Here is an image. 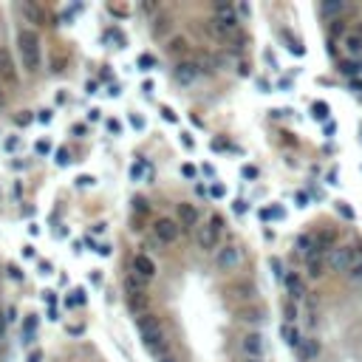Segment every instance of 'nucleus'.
I'll return each mask as SVG.
<instances>
[{
    "instance_id": "nucleus-38",
    "label": "nucleus",
    "mask_w": 362,
    "mask_h": 362,
    "mask_svg": "<svg viewBox=\"0 0 362 362\" xmlns=\"http://www.w3.org/2000/svg\"><path fill=\"white\" fill-rule=\"evenodd\" d=\"M337 210H340V213L345 215V218H354V210H348V206L342 204V201H337Z\"/></svg>"
},
{
    "instance_id": "nucleus-24",
    "label": "nucleus",
    "mask_w": 362,
    "mask_h": 362,
    "mask_svg": "<svg viewBox=\"0 0 362 362\" xmlns=\"http://www.w3.org/2000/svg\"><path fill=\"white\" fill-rule=\"evenodd\" d=\"M263 317H266L263 308H252V312H243L241 320H246V323H263Z\"/></svg>"
},
{
    "instance_id": "nucleus-52",
    "label": "nucleus",
    "mask_w": 362,
    "mask_h": 362,
    "mask_svg": "<svg viewBox=\"0 0 362 362\" xmlns=\"http://www.w3.org/2000/svg\"><path fill=\"white\" fill-rule=\"evenodd\" d=\"M40 272H43V275H51V263H40Z\"/></svg>"
},
{
    "instance_id": "nucleus-14",
    "label": "nucleus",
    "mask_w": 362,
    "mask_h": 362,
    "mask_svg": "<svg viewBox=\"0 0 362 362\" xmlns=\"http://www.w3.org/2000/svg\"><path fill=\"white\" fill-rule=\"evenodd\" d=\"M337 68H340V74L345 79H362V57H356V60H340V65H337Z\"/></svg>"
},
{
    "instance_id": "nucleus-6",
    "label": "nucleus",
    "mask_w": 362,
    "mask_h": 362,
    "mask_svg": "<svg viewBox=\"0 0 362 362\" xmlns=\"http://www.w3.org/2000/svg\"><path fill=\"white\" fill-rule=\"evenodd\" d=\"M213 29L218 34H232L238 29V17H235V9L229 3H218L215 6V20H213Z\"/></svg>"
},
{
    "instance_id": "nucleus-18",
    "label": "nucleus",
    "mask_w": 362,
    "mask_h": 362,
    "mask_svg": "<svg viewBox=\"0 0 362 362\" xmlns=\"http://www.w3.org/2000/svg\"><path fill=\"white\" fill-rule=\"evenodd\" d=\"M280 334H283L286 345H289V348H294V351H297V348H300V342H303V337H300L297 326H291V323H283V326H280Z\"/></svg>"
},
{
    "instance_id": "nucleus-35",
    "label": "nucleus",
    "mask_w": 362,
    "mask_h": 362,
    "mask_svg": "<svg viewBox=\"0 0 362 362\" xmlns=\"http://www.w3.org/2000/svg\"><path fill=\"white\" fill-rule=\"evenodd\" d=\"M130 125H133L136 130H144V119H142L139 114H133V116H130Z\"/></svg>"
},
{
    "instance_id": "nucleus-53",
    "label": "nucleus",
    "mask_w": 362,
    "mask_h": 362,
    "mask_svg": "<svg viewBox=\"0 0 362 362\" xmlns=\"http://www.w3.org/2000/svg\"><path fill=\"white\" fill-rule=\"evenodd\" d=\"M326 51H328V54H331V57H334V54H337V45H334V43H331V40H328V45H326Z\"/></svg>"
},
{
    "instance_id": "nucleus-33",
    "label": "nucleus",
    "mask_w": 362,
    "mask_h": 362,
    "mask_svg": "<svg viewBox=\"0 0 362 362\" xmlns=\"http://www.w3.org/2000/svg\"><path fill=\"white\" fill-rule=\"evenodd\" d=\"M34 150L40 153V156H48V153H51V144H48V142H37Z\"/></svg>"
},
{
    "instance_id": "nucleus-27",
    "label": "nucleus",
    "mask_w": 362,
    "mask_h": 362,
    "mask_svg": "<svg viewBox=\"0 0 362 362\" xmlns=\"http://www.w3.org/2000/svg\"><path fill=\"white\" fill-rule=\"evenodd\" d=\"M348 91L362 99V79H348Z\"/></svg>"
},
{
    "instance_id": "nucleus-39",
    "label": "nucleus",
    "mask_w": 362,
    "mask_h": 362,
    "mask_svg": "<svg viewBox=\"0 0 362 362\" xmlns=\"http://www.w3.org/2000/svg\"><path fill=\"white\" fill-rule=\"evenodd\" d=\"M181 173H184L187 178H192V176H195V167H192V164H184V167H181Z\"/></svg>"
},
{
    "instance_id": "nucleus-26",
    "label": "nucleus",
    "mask_w": 362,
    "mask_h": 362,
    "mask_svg": "<svg viewBox=\"0 0 362 362\" xmlns=\"http://www.w3.org/2000/svg\"><path fill=\"white\" fill-rule=\"evenodd\" d=\"M283 40H286V43H289V51H291V54H297V57H300V54H303V45H300L297 40H294V37L289 34V31H283Z\"/></svg>"
},
{
    "instance_id": "nucleus-19",
    "label": "nucleus",
    "mask_w": 362,
    "mask_h": 362,
    "mask_svg": "<svg viewBox=\"0 0 362 362\" xmlns=\"http://www.w3.org/2000/svg\"><path fill=\"white\" fill-rule=\"evenodd\" d=\"M297 354H300V359L303 362H312L314 356L320 354V342L317 340H303L300 342V348H297Z\"/></svg>"
},
{
    "instance_id": "nucleus-9",
    "label": "nucleus",
    "mask_w": 362,
    "mask_h": 362,
    "mask_svg": "<svg viewBox=\"0 0 362 362\" xmlns=\"http://www.w3.org/2000/svg\"><path fill=\"white\" fill-rule=\"evenodd\" d=\"M153 232H156L159 243H176L178 235H181V227L170 218H159L156 224H153Z\"/></svg>"
},
{
    "instance_id": "nucleus-29",
    "label": "nucleus",
    "mask_w": 362,
    "mask_h": 362,
    "mask_svg": "<svg viewBox=\"0 0 362 362\" xmlns=\"http://www.w3.org/2000/svg\"><path fill=\"white\" fill-rule=\"evenodd\" d=\"M68 162H71V156H68V150H65V147H60V150H57V164H60V167H65Z\"/></svg>"
},
{
    "instance_id": "nucleus-23",
    "label": "nucleus",
    "mask_w": 362,
    "mask_h": 362,
    "mask_svg": "<svg viewBox=\"0 0 362 362\" xmlns=\"http://www.w3.org/2000/svg\"><path fill=\"white\" fill-rule=\"evenodd\" d=\"M312 114H314V119H328L331 108H328L326 102H314V105H312Z\"/></svg>"
},
{
    "instance_id": "nucleus-43",
    "label": "nucleus",
    "mask_w": 362,
    "mask_h": 362,
    "mask_svg": "<svg viewBox=\"0 0 362 362\" xmlns=\"http://www.w3.org/2000/svg\"><path fill=\"white\" fill-rule=\"evenodd\" d=\"M6 320H9V317H3V314H0V340H3V334H6Z\"/></svg>"
},
{
    "instance_id": "nucleus-40",
    "label": "nucleus",
    "mask_w": 362,
    "mask_h": 362,
    "mask_svg": "<svg viewBox=\"0 0 362 362\" xmlns=\"http://www.w3.org/2000/svg\"><path fill=\"white\" fill-rule=\"evenodd\" d=\"M133 204H136V210H139V213H147V204H144V198H136Z\"/></svg>"
},
{
    "instance_id": "nucleus-15",
    "label": "nucleus",
    "mask_w": 362,
    "mask_h": 362,
    "mask_svg": "<svg viewBox=\"0 0 362 362\" xmlns=\"http://www.w3.org/2000/svg\"><path fill=\"white\" fill-rule=\"evenodd\" d=\"M133 269H136V275H139V277L150 280V277L156 275V263L150 261L147 255H136V257H133Z\"/></svg>"
},
{
    "instance_id": "nucleus-16",
    "label": "nucleus",
    "mask_w": 362,
    "mask_h": 362,
    "mask_svg": "<svg viewBox=\"0 0 362 362\" xmlns=\"http://www.w3.org/2000/svg\"><path fill=\"white\" fill-rule=\"evenodd\" d=\"M176 213H178V221H181V227H195V224H198V210H195V206L192 204H178L176 206Z\"/></svg>"
},
{
    "instance_id": "nucleus-8",
    "label": "nucleus",
    "mask_w": 362,
    "mask_h": 362,
    "mask_svg": "<svg viewBox=\"0 0 362 362\" xmlns=\"http://www.w3.org/2000/svg\"><path fill=\"white\" fill-rule=\"evenodd\" d=\"M342 48H345V54L351 60L362 57V20H356L351 29H348V34L342 37Z\"/></svg>"
},
{
    "instance_id": "nucleus-55",
    "label": "nucleus",
    "mask_w": 362,
    "mask_h": 362,
    "mask_svg": "<svg viewBox=\"0 0 362 362\" xmlns=\"http://www.w3.org/2000/svg\"><path fill=\"white\" fill-rule=\"evenodd\" d=\"M243 362H263V359H249V356H243Z\"/></svg>"
},
{
    "instance_id": "nucleus-41",
    "label": "nucleus",
    "mask_w": 362,
    "mask_h": 362,
    "mask_svg": "<svg viewBox=\"0 0 362 362\" xmlns=\"http://www.w3.org/2000/svg\"><path fill=\"white\" fill-rule=\"evenodd\" d=\"M255 176H257L255 167H243V178H255Z\"/></svg>"
},
{
    "instance_id": "nucleus-44",
    "label": "nucleus",
    "mask_w": 362,
    "mask_h": 362,
    "mask_svg": "<svg viewBox=\"0 0 362 362\" xmlns=\"http://www.w3.org/2000/svg\"><path fill=\"white\" fill-rule=\"evenodd\" d=\"M334 133H337V125H334V122H328V125H326V136H334Z\"/></svg>"
},
{
    "instance_id": "nucleus-37",
    "label": "nucleus",
    "mask_w": 362,
    "mask_h": 362,
    "mask_svg": "<svg viewBox=\"0 0 362 362\" xmlns=\"http://www.w3.org/2000/svg\"><path fill=\"white\" fill-rule=\"evenodd\" d=\"M162 116H164V119H167V122H176V119H178V116L173 114V108H167V105L162 108Z\"/></svg>"
},
{
    "instance_id": "nucleus-21",
    "label": "nucleus",
    "mask_w": 362,
    "mask_h": 362,
    "mask_svg": "<svg viewBox=\"0 0 362 362\" xmlns=\"http://www.w3.org/2000/svg\"><path fill=\"white\" fill-rule=\"evenodd\" d=\"M283 317H286V323H291V326L297 323V303H294V300H286L283 303Z\"/></svg>"
},
{
    "instance_id": "nucleus-4",
    "label": "nucleus",
    "mask_w": 362,
    "mask_h": 362,
    "mask_svg": "<svg viewBox=\"0 0 362 362\" xmlns=\"http://www.w3.org/2000/svg\"><path fill=\"white\" fill-rule=\"evenodd\" d=\"M241 261H243V252H241V246H235V243H227V246H221L218 252H215V266H218V272H235L241 266Z\"/></svg>"
},
{
    "instance_id": "nucleus-30",
    "label": "nucleus",
    "mask_w": 362,
    "mask_h": 362,
    "mask_svg": "<svg viewBox=\"0 0 362 362\" xmlns=\"http://www.w3.org/2000/svg\"><path fill=\"white\" fill-rule=\"evenodd\" d=\"M342 31H345V23H342V20H331V34L337 37V34H342ZM345 34H348V31H345Z\"/></svg>"
},
{
    "instance_id": "nucleus-2",
    "label": "nucleus",
    "mask_w": 362,
    "mask_h": 362,
    "mask_svg": "<svg viewBox=\"0 0 362 362\" xmlns=\"http://www.w3.org/2000/svg\"><path fill=\"white\" fill-rule=\"evenodd\" d=\"M359 261V246H334L331 255H328V266L337 272H345V269H354Z\"/></svg>"
},
{
    "instance_id": "nucleus-1",
    "label": "nucleus",
    "mask_w": 362,
    "mask_h": 362,
    "mask_svg": "<svg viewBox=\"0 0 362 362\" xmlns=\"http://www.w3.org/2000/svg\"><path fill=\"white\" fill-rule=\"evenodd\" d=\"M17 51H20V63L26 71H37L43 63V51H40V34L34 29H20L17 31Z\"/></svg>"
},
{
    "instance_id": "nucleus-34",
    "label": "nucleus",
    "mask_w": 362,
    "mask_h": 362,
    "mask_svg": "<svg viewBox=\"0 0 362 362\" xmlns=\"http://www.w3.org/2000/svg\"><path fill=\"white\" fill-rule=\"evenodd\" d=\"M51 119H54V114H51V111H40V116H37V122H40V125H48Z\"/></svg>"
},
{
    "instance_id": "nucleus-47",
    "label": "nucleus",
    "mask_w": 362,
    "mask_h": 362,
    "mask_svg": "<svg viewBox=\"0 0 362 362\" xmlns=\"http://www.w3.org/2000/svg\"><path fill=\"white\" fill-rule=\"evenodd\" d=\"M91 181H93V178H88V176H79V178H77V184H79V187H85V184H91Z\"/></svg>"
},
{
    "instance_id": "nucleus-22",
    "label": "nucleus",
    "mask_w": 362,
    "mask_h": 362,
    "mask_svg": "<svg viewBox=\"0 0 362 362\" xmlns=\"http://www.w3.org/2000/svg\"><path fill=\"white\" fill-rule=\"evenodd\" d=\"M34 331H37V320L29 317V320H26V334H23V342H26V345L34 342Z\"/></svg>"
},
{
    "instance_id": "nucleus-32",
    "label": "nucleus",
    "mask_w": 362,
    "mask_h": 362,
    "mask_svg": "<svg viewBox=\"0 0 362 362\" xmlns=\"http://www.w3.org/2000/svg\"><path fill=\"white\" fill-rule=\"evenodd\" d=\"M139 65H142V71H150V68H153V57H150V54H142V57H139Z\"/></svg>"
},
{
    "instance_id": "nucleus-3",
    "label": "nucleus",
    "mask_w": 362,
    "mask_h": 362,
    "mask_svg": "<svg viewBox=\"0 0 362 362\" xmlns=\"http://www.w3.org/2000/svg\"><path fill=\"white\" fill-rule=\"evenodd\" d=\"M221 232H224V218H221V215H213V218H210V224H206V227L198 232L201 249H206V252H218V249H221V246H218Z\"/></svg>"
},
{
    "instance_id": "nucleus-17",
    "label": "nucleus",
    "mask_w": 362,
    "mask_h": 362,
    "mask_svg": "<svg viewBox=\"0 0 362 362\" xmlns=\"http://www.w3.org/2000/svg\"><path fill=\"white\" fill-rule=\"evenodd\" d=\"M345 3L342 0H326V3H320V15L323 17H331V20H340V15L345 12Z\"/></svg>"
},
{
    "instance_id": "nucleus-46",
    "label": "nucleus",
    "mask_w": 362,
    "mask_h": 362,
    "mask_svg": "<svg viewBox=\"0 0 362 362\" xmlns=\"http://www.w3.org/2000/svg\"><path fill=\"white\" fill-rule=\"evenodd\" d=\"M40 359H43V354H40V351H31V354H29V362H40Z\"/></svg>"
},
{
    "instance_id": "nucleus-49",
    "label": "nucleus",
    "mask_w": 362,
    "mask_h": 362,
    "mask_svg": "<svg viewBox=\"0 0 362 362\" xmlns=\"http://www.w3.org/2000/svg\"><path fill=\"white\" fill-rule=\"evenodd\" d=\"M213 195H215V198H221V195H224V187L215 184V187H213Z\"/></svg>"
},
{
    "instance_id": "nucleus-12",
    "label": "nucleus",
    "mask_w": 362,
    "mask_h": 362,
    "mask_svg": "<svg viewBox=\"0 0 362 362\" xmlns=\"http://www.w3.org/2000/svg\"><path fill=\"white\" fill-rule=\"evenodd\" d=\"M198 74H201V68L195 63H178L173 77H176V82H181V85H192V82L198 79Z\"/></svg>"
},
{
    "instance_id": "nucleus-11",
    "label": "nucleus",
    "mask_w": 362,
    "mask_h": 362,
    "mask_svg": "<svg viewBox=\"0 0 362 362\" xmlns=\"http://www.w3.org/2000/svg\"><path fill=\"white\" fill-rule=\"evenodd\" d=\"M283 286H286V291H289V300H294V303L305 297V283H303V277H300L297 272H286Z\"/></svg>"
},
{
    "instance_id": "nucleus-25",
    "label": "nucleus",
    "mask_w": 362,
    "mask_h": 362,
    "mask_svg": "<svg viewBox=\"0 0 362 362\" xmlns=\"http://www.w3.org/2000/svg\"><path fill=\"white\" fill-rule=\"evenodd\" d=\"M144 170H147V164H144V159H139V162L130 167V178H133V181H139V178L144 176Z\"/></svg>"
},
{
    "instance_id": "nucleus-10",
    "label": "nucleus",
    "mask_w": 362,
    "mask_h": 362,
    "mask_svg": "<svg viewBox=\"0 0 362 362\" xmlns=\"http://www.w3.org/2000/svg\"><path fill=\"white\" fill-rule=\"evenodd\" d=\"M297 252L305 257V263L317 261V257L323 255V249H320V243H317V235H300L297 238Z\"/></svg>"
},
{
    "instance_id": "nucleus-45",
    "label": "nucleus",
    "mask_w": 362,
    "mask_h": 362,
    "mask_svg": "<svg viewBox=\"0 0 362 362\" xmlns=\"http://www.w3.org/2000/svg\"><path fill=\"white\" fill-rule=\"evenodd\" d=\"M181 142H184V147H190V150H192V139H190V133H181Z\"/></svg>"
},
{
    "instance_id": "nucleus-20",
    "label": "nucleus",
    "mask_w": 362,
    "mask_h": 362,
    "mask_svg": "<svg viewBox=\"0 0 362 362\" xmlns=\"http://www.w3.org/2000/svg\"><path fill=\"white\" fill-rule=\"evenodd\" d=\"M323 269H326V266H323V261H308L305 263V272H308V277H312V280H320V277H323Z\"/></svg>"
},
{
    "instance_id": "nucleus-36",
    "label": "nucleus",
    "mask_w": 362,
    "mask_h": 362,
    "mask_svg": "<svg viewBox=\"0 0 362 362\" xmlns=\"http://www.w3.org/2000/svg\"><path fill=\"white\" fill-rule=\"evenodd\" d=\"M108 130H111V133H116V136H119V133H122V125H119V122H116V119H108Z\"/></svg>"
},
{
    "instance_id": "nucleus-42",
    "label": "nucleus",
    "mask_w": 362,
    "mask_h": 362,
    "mask_svg": "<svg viewBox=\"0 0 362 362\" xmlns=\"http://www.w3.org/2000/svg\"><path fill=\"white\" fill-rule=\"evenodd\" d=\"M235 213H246V201H235Z\"/></svg>"
},
{
    "instance_id": "nucleus-7",
    "label": "nucleus",
    "mask_w": 362,
    "mask_h": 362,
    "mask_svg": "<svg viewBox=\"0 0 362 362\" xmlns=\"http://www.w3.org/2000/svg\"><path fill=\"white\" fill-rule=\"evenodd\" d=\"M241 351H243V356H249V359H263V354H266V340H263V334L261 331H249L241 340Z\"/></svg>"
},
{
    "instance_id": "nucleus-31",
    "label": "nucleus",
    "mask_w": 362,
    "mask_h": 362,
    "mask_svg": "<svg viewBox=\"0 0 362 362\" xmlns=\"http://www.w3.org/2000/svg\"><path fill=\"white\" fill-rule=\"evenodd\" d=\"M348 275H351V280H356V283L362 286V263H356V266H354L351 272H348Z\"/></svg>"
},
{
    "instance_id": "nucleus-48",
    "label": "nucleus",
    "mask_w": 362,
    "mask_h": 362,
    "mask_svg": "<svg viewBox=\"0 0 362 362\" xmlns=\"http://www.w3.org/2000/svg\"><path fill=\"white\" fill-rule=\"evenodd\" d=\"M119 91H122V88L116 85V82H114V85H111V88H108V93H111V96H119Z\"/></svg>"
},
{
    "instance_id": "nucleus-13",
    "label": "nucleus",
    "mask_w": 362,
    "mask_h": 362,
    "mask_svg": "<svg viewBox=\"0 0 362 362\" xmlns=\"http://www.w3.org/2000/svg\"><path fill=\"white\" fill-rule=\"evenodd\" d=\"M147 305H150V300H147V294H144V291H130V294H128V308L136 314V317H144V314H150Z\"/></svg>"
},
{
    "instance_id": "nucleus-28",
    "label": "nucleus",
    "mask_w": 362,
    "mask_h": 362,
    "mask_svg": "<svg viewBox=\"0 0 362 362\" xmlns=\"http://www.w3.org/2000/svg\"><path fill=\"white\" fill-rule=\"evenodd\" d=\"M82 303H85V289H77L74 291V297L68 300V305H82Z\"/></svg>"
},
{
    "instance_id": "nucleus-50",
    "label": "nucleus",
    "mask_w": 362,
    "mask_h": 362,
    "mask_svg": "<svg viewBox=\"0 0 362 362\" xmlns=\"http://www.w3.org/2000/svg\"><path fill=\"white\" fill-rule=\"evenodd\" d=\"M99 255H102V257L111 255V246H108V243H102V246H99Z\"/></svg>"
},
{
    "instance_id": "nucleus-54",
    "label": "nucleus",
    "mask_w": 362,
    "mask_h": 362,
    "mask_svg": "<svg viewBox=\"0 0 362 362\" xmlns=\"http://www.w3.org/2000/svg\"><path fill=\"white\" fill-rule=\"evenodd\" d=\"M85 243H88V246H91V249H96V252H99V246H96V241H93L91 235H88V238H85Z\"/></svg>"
},
{
    "instance_id": "nucleus-5",
    "label": "nucleus",
    "mask_w": 362,
    "mask_h": 362,
    "mask_svg": "<svg viewBox=\"0 0 362 362\" xmlns=\"http://www.w3.org/2000/svg\"><path fill=\"white\" fill-rule=\"evenodd\" d=\"M136 331L142 334L144 345H153V342L164 340V337H162V320H159V317H153V314L136 317Z\"/></svg>"
},
{
    "instance_id": "nucleus-51",
    "label": "nucleus",
    "mask_w": 362,
    "mask_h": 362,
    "mask_svg": "<svg viewBox=\"0 0 362 362\" xmlns=\"http://www.w3.org/2000/svg\"><path fill=\"white\" fill-rule=\"evenodd\" d=\"M156 362H178V359H176V354H167V356H162V359H156Z\"/></svg>"
}]
</instances>
